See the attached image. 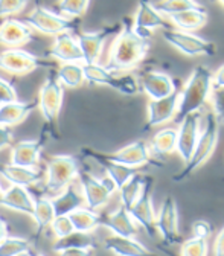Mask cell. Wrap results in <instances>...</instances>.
I'll use <instances>...</instances> for the list:
<instances>
[{"label":"cell","instance_id":"cell-51","mask_svg":"<svg viewBox=\"0 0 224 256\" xmlns=\"http://www.w3.org/2000/svg\"><path fill=\"white\" fill-rule=\"evenodd\" d=\"M2 196H4V189H2V186H0V200H2Z\"/></svg>","mask_w":224,"mask_h":256},{"label":"cell","instance_id":"cell-44","mask_svg":"<svg viewBox=\"0 0 224 256\" xmlns=\"http://www.w3.org/2000/svg\"><path fill=\"white\" fill-rule=\"evenodd\" d=\"M192 232H194V238L206 241L212 234V226H210V222L206 220H198L192 224Z\"/></svg>","mask_w":224,"mask_h":256},{"label":"cell","instance_id":"cell-27","mask_svg":"<svg viewBox=\"0 0 224 256\" xmlns=\"http://www.w3.org/2000/svg\"><path fill=\"white\" fill-rule=\"evenodd\" d=\"M0 174H2L11 184L16 186H32L37 184L42 180V172L38 170H30V168H23V166H16V165H4L0 168Z\"/></svg>","mask_w":224,"mask_h":256},{"label":"cell","instance_id":"cell-5","mask_svg":"<svg viewBox=\"0 0 224 256\" xmlns=\"http://www.w3.org/2000/svg\"><path fill=\"white\" fill-rule=\"evenodd\" d=\"M84 69V80L92 82V84H98V86H108L119 93L124 94H136L139 92V84L133 75H114L110 72L106 66L101 64H82Z\"/></svg>","mask_w":224,"mask_h":256},{"label":"cell","instance_id":"cell-13","mask_svg":"<svg viewBox=\"0 0 224 256\" xmlns=\"http://www.w3.org/2000/svg\"><path fill=\"white\" fill-rule=\"evenodd\" d=\"M78 178H80V188L87 209L96 212V209H100L108 203L113 194L102 184L100 178L93 177L88 172H80Z\"/></svg>","mask_w":224,"mask_h":256},{"label":"cell","instance_id":"cell-9","mask_svg":"<svg viewBox=\"0 0 224 256\" xmlns=\"http://www.w3.org/2000/svg\"><path fill=\"white\" fill-rule=\"evenodd\" d=\"M156 232L160 234L166 246H176L180 240L178 232V209L174 197L168 196L162 206H160L158 215L156 216Z\"/></svg>","mask_w":224,"mask_h":256},{"label":"cell","instance_id":"cell-11","mask_svg":"<svg viewBox=\"0 0 224 256\" xmlns=\"http://www.w3.org/2000/svg\"><path fill=\"white\" fill-rule=\"evenodd\" d=\"M40 66V60L23 49H6L0 52V69L12 75H28Z\"/></svg>","mask_w":224,"mask_h":256},{"label":"cell","instance_id":"cell-47","mask_svg":"<svg viewBox=\"0 0 224 256\" xmlns=\"http://www.w3.org/2000/svg\"><path fill=\"white\" fill-rule=\"evenodd\" d=\"M214 256H224V228L216 235V240L214 244Z\"/></svg>","mask_w":224,"mask_h":256},{"label":"cell","instance_id":"cell-35","mask_svg":"<svg viewBox=\"0 0 224 256\" xmlns=\"http://www.w3.org/2000/svg\"><path fill=\"white\" fill-rule=\"evenodd\" d=\"M151 5L160 16H166V17L172 16V14L183 12L186 10L202 6L197 2H188V0H170V2H156V4H151Z\"/></svg>","mask_w":224,"mask_h":256},{"label":"cell","instance_id":"cell-14","mask_svg":"<svg viewBox=\"0 0 224 256\" xmlns=\"http://www.w3.org/2000/svg\"><path fill=\"white\" fill-rule=\"evenodd\" d=\"M134 34L140 38L151 40L152 29L156 28H170L164 16H160L151 5V2H140L138 5V11L134 14V22L132 24Z\"/></svg>","mask_w":224,"mask_h":256},{"label":"cell","instance_id":"cell-40","mask_svg":"<svg viewBox=\"0 0 224 256\" xmlns=\"http://www.w3.org/2000/svg\"><path fill=\"white\" fill-rule=\"evenodd\" d=\"M87 246H92L90 244V238L88 235L86 234H72L70 236L64 238V240H58L54 246V250L58 253L60 250H64V248H69V247H87Z\"/></svg>","mask_w":224,"mask_h":256},{"label":"cell","instance_id":"cell-50","mask_svg":"<svg viewBox=\"0 0 224 256\" xmlns=\"http://www.w3.org/2000/svg\"><path fill=\"white\" fill-rule=\"evenodd\" d=\"M17 256H34V254H32V253L28 250V252H23V253H20V254H17Z\"/></svg>","mask_w":224,"mask_h":256},{"label":"cell","instance_id":"cell-19","mask_svg":"<svg viewBox=\"0 0 224 256\" xmlns=\"http://www.w3.org/2000/svg\"><path fill=\"white\" fill-rule=\"evenodd\" d=\"M114 29H102L96 32H84L78 36V44L82 54V62L84 64H96L100 61L104 42L112 34Z\"/></svg>","mask_w":224,"mask_h":256},{"label":"cell","instance_id":"cell-32","mask_svg":"<svg viewBox=\"0 0 224 256\" xmlns=\"http://www.w3.org/2000/svg\"><path fill=\"white\" fill-rule=\"evenodd\" d=\"M152 152L156 156H166L177 148V132L174 128H164L154 134L151 142Z\"/></svg>","mask_w":224,"mask_h":256},{"label":"cell","instance_id":"cell-6","mask_svg":"<svg viewBox=\"0 0 224 256\" xmlns=\"http://www.w3.org/2000/svg\"><path fill=\"white\" fill-rule=\"evenodd\" d=\"M162 36L166 43H170L171 46L177 48L178 50H182L183 54L190 55V56H196V55L212 56L216 52V48L214 43H210L198 36L190 34V32L166 28L162 30Z\"/></svg>","mask_w":224,"mask_h":256},{"label":"cell","instance_id":"cell-23","mask_svg":"<svg viewBox=\"0 0 224 256\" xmlns=\"http://www.w3.org/2000/svg\"><path fill=\"white\" fill-rule=\"evenodd\" d=\"M0 206H4L11 210L23 212L28 215H32L36 206V198L30 196V192L23 186L11 184L6 190H4Z\"/></svg>","mask_w":224,"mask_h":256},{"label":"cell","instance_id":"cell-29","mask_svg":"<svg viewBox=\"0 0 224 256\" xmlns=\"http://www.w3.org/2000/svg\"><path fill=\"white\" fill-rule=\"evenodd\" d=\"M68 216L72 222L75 232L76 234H86V235H88L90 232H93L96 228H98L101 224V218H102L98 212L90 210L87 208L75 209Z\"/></svg>","mask_w":224,"mask_h":256},{"label":"cell","instance_id":"cell-30","mask_svg":"<svg viewBox=\"0 0 224 256\" xmlns=\"http://www.w3.org/2000/svg\"><path fill=\"white\" fill-rule=\"evenodd\" d=\"M56 80L61 86L69 87V88H76L84 84V69L82 64L80 62H68L62 64L58 69Z\"/></svg>","mask_w":224,"mask_h":256},{"label":"cell","instance_id":"cell-37","mask_svg":"<svg viewBox=\"0 0 224 256\" xmlns=\"http://www.w3.org/2000/svg\"><path fill=\"white\" fill-rule=\"evenodd\" d=\"M56 6H58V11L64 16L81 17L88 10L90 4L86 2V0H68V2H60Z\"/></svg>","mask_w":224,"mask_h":256},{"label":"cell","instance_id":"cell-24","mask_svg":"<svg viewBox=\"0 0 224 256\" xmlns=\"http://www.w3.org/2000/svg\"><path fill=\"white\" fill-rule=\"evenodd\" d=\"M50 203H52V208L55 210V216L72 214L75 209H80L84 204V197H82L81 188L76 186L75 183H70L66 189L61 190L58 196L52 197Z\"/></svg>","mask_w":224,"mask_h":256},{"label":"cell","instance_id":"cell-3","mask_svg":"<svg viewBox=\"0 0 224 256\" xmlns=\"http://www.w3.org/2000/svg\"><path fill=\"white\" fill-rule=\"evenodd\" d=\"M78 162L74 156L55 154L49 158L46 168V184L44 190L49 196H58L78 177Z\"/></svg>","mask_w":224,"mask_h":256},{"label":"cell","instance_id":"cell-7","mask_svg":"<svg viewBox=\"0 0 224 256\" xmlns=\"http://www.w3.org/2000/svg\"><path fill=\"white\" fill-rule=\"evenodd\" d=\"M24 23L30 29H36L44 36H54V37L64 34V32H69L74 28L72 20L60 14H55L54 11L43 6H37L34 11H30Z\"/></svg>","mask_w":224,"mask_h":256},{"label":"cell","instance_id":"cell-2","mask_svg":"<svg viewBox=\"0 0 224 256\" xmlns=\"http://www.w3.org/2000/svg\"><path fill=\"white\" fill-rule=\"evenodd\" d=\"M212 92V74L206 66H197L192 70L188 82L178 96L177 122H182L186 116L197 113L209 100Z\"/></svg>","mask_w":224,"mask_h":256},{"label":"cell","instance_id":"cell-15","mask_svg":"<svg viewBox=\"0 0 224 256\" xmlns=\"http://www.w3.org/2000/svg\"><path fill=\"white\" fill-rule=\"evenodd\" d=\"M32 40V29L20 20L6 18L0 24V44L6 46L8 49H20L30 43Z\"/></svg>","mask_w":224,"mask_h":256},{"label":"cell","instance_id":"cell-36","mask_svg":"<svg viewBox=\"0 0 224 256\" xmlns=\"http://www.w3.org/2000/svg\"><path fill=\"white\" fill-rule=\"evenodd\" d=\"M29 250V241L18 236H6L0 242V256H17Z\"/></svg>","mask_w":224,"mask_h":256},{"label":"cell","instance_id":"cell-8","mask_svg":"<svg viewBox=\"0 0 224 256\" xmlns=\"http://www.w3.org/2000/svg\"><path fill=\"white\" fill-rule=\"evenodd\" d=\"M152 178L144 176V183H142V190L140 196L136 200V203L130 208V215L134 222L148 234L150 238H154L156 235V214H154V206H152Z\"/></svg>","mask_w":224,"mask_h":256},{"label":"cell","instance_id":"cell-42","mask_svg":"<svg viewBox=\"0 0 224 256\" xmlns=\"http://www.w3.org/2000/svg\"><path fill=\"white\" fill-rule=\"evenodd\" d=\"M28 2L23 0H2L0 2V18H6L12 14H18L26 8Z\"/></svg>","mask_w":224,"mask_h":256},{"label":"cell","instance_id":"cell-21","mask_svg":"<svg viewBox=\"0 0 224 256\" xmlns=\"http://www.w3.org/2000/svg\"><path fill=\"white\" fill-rule=\"evenodd\" d=\"M49 56L61 61L62 64H68V62L81 64L82 62V54H81L78 40L74 36H70L69 32H64V34H60L55 37Z\"/></svg>","mask_w":224,"mask_h":256},{"label":"cell","instance_id":"cell-22","mask_svg":"<svg viewBox=\"0 0 224 256\" xmlns=\"http://www.w3.org/2000/svg\"><path fill=\"white\" fill-rule=\"evenodd\" d=\"M101 224L110 229L114 236L134 238V235L138 234L136 222L124 206H119L114 212L108 214L106 218H101Z\"/></svg>","mask_w":224,"mask_h":256},{"label":"cell","instance_id":"cell-39","mask_svg":"<svg viewBox=\"0 0 224 256\" xmlns=\"http://www.w3.org/2000/svg\"><path fill=\"white\" fill-rule=\"evenodd\" d=\"M208 244L204 240L190 238L184 241L180 247V256H206Z\"/></svg>","mask_w":224,"mask_h":256},{"label":"cell","instance_id":"cell-31","mask_svg":"<svg viewBox=\"0 0 224 256\" xmlns=\"http://www.w3.org/2000/svg\"><path fill=\"white\" fill-rule=\"evenodd\" d=\"M98 162H100V164L102 165V168L107 171V177H110V178L113 180V183L116 184L118 190L136 174L134 170L126 168V166H124V165H120V164H116V162H112V160H108V158L104 157V156H98Z\"/></svg>","mask_w":224,"mask_h":256},{"label":"cell","instance_id":"cell-4","mask_svg":"<svg viewBox=\"0 0 224 256\" xmlns=\"http://www.w3.org/2000/svg\"><path fill=\"white\" fill-rule=\"evenodd\" d=\"M216 139H218V122L215 120V116L210 113H208L206 116V126L204 132L198 136L196 150L192 152L189 162L184 165L183 171L177 176H174V182H182L184 180L189 174L194 172L198 166H202L206 160L210 157V154L214 152L215 146H216Z\"/></svg>","mask_w":224,"mask_h":256},{"label":"cell","instance_id":"cell-53","mask_svg":"<svg viewBox=\"0 0 224 256\" xmlns=\"http://www.w3.org/2000/svg\"><path fill=\"white\" fill-rule=\"evenodd\" d=\"M0 106H2V102H0Z\"/></svg>","mask_w":224,"mask_h":256},{"label":"cell","instance_id":"cell-28","mask_svg":"<svg viewBox=\"0 0 224 256\" xmlns=\"http://www.w3.org/2000/svg\"><path fill=\"white\" fill-rule=\"evenodd\" d=\"M168 18L176 26H178L180 29H184V32H190V30H196L198 28H203L206 24L208 14H206V10L203 6H198V8L186 10V11L178 12V14L168 16Z\"/></svg>","mask_w":224,"mask_h":256},{"label":"cell","instance_id":"cell-16","mask_svg":"<svg viewBox=\"0 0 224 256\" xmlns=\"http://www.w3.org/2000/svg\"><path fill=\"white\" fill-rule=\"evenodd\" d=\"M108 160L116 164H120L126 168H138L150 162V148L144 140H136L130 145H125L124 148L114 151L110 156H106Z\"/></svg>","mask_w":224,"mask_h":256},{"label":"cell","instance_id":"cell-49","mask_svg":"<svg viewBox=\"0 0 224 256\" xmlns=\"http://www.w3.org/2000/svg\"><path fill=\"white\" fill-rule=\"evenodd\" d=\"M6 236H8V226H6V222L0 218V242H2Z\"/></svg>","mask_w":224,"mask_h":256},{"label":"cell","instance_id":"cell-10","mask_svg":"<svg viewBox=\"0 0 224 256\" xmlns=\"http://www.w3.org/2000/svg\"><path fill=\"white\" fill-rule=\"evenodd\" d=\"M62 96H64V90L62 86L58 82L56 76L46 78V81L40 88L38 100H37L38 108L46 122L52 124L58 119L62 106Z\"/></svg>","mask_w":224,"mask_h":256},{"label":"cell","instance_id":"cell-48","mask_svg":"<svg viewBox=\"0 0 224 256\" xmlns=\"http://www.w3.org/2000/svg\"><path fill=\"white\" fill-rule=\"evenodd\" d=\"M212 84H214V88L224 87V64L215 72V75H212Z\"/></svg>","mask_w":224,"mask_h":256},{"label":"cell","instance_id":"cell-12","mask_svg":"<svg viewBox=\"0 0 224 256\" xmlns=\"http://www.w3.org/2000/svg\"><path fill=\"white\" fill-rule=\"evenodd\" d=\"M198 120H200V112L186 116L180 122V130L177 132V148H176V151H178L184 165L189 162L192 152H194V150H196L198 136H200Z\"/></svg>","mask_w":224,"mask_h":256},{"label":"cell","instance_id":"cell-41","mask_svg":"<svg viewBox=\"0 0 224 256\" xmlns=\"http://www.w3.org/2000/svg\"><path fill=\"white\" fill-rule=\"evenodd\" d=\"M209 100L212 102V114L215 116V120L224 125V87L222 88H214L209 94Z\"/></svg>","mask_w":224,"mask_h":256},{"label":"cell","instance_id":"cell-34","mask_svg":"<svg viewBox=\"0 0 224 256\" xmlns=\"http://www.w3.org/2000/svg\"><path fill=\"white\" fill-rule=\"evenodd\" d=\"M142 183H144V176L136 172L130 180H128L120 189H119V194H120V206H124L126 210H130V208L136 203V200L140 196V190H142Z\"/></svg>","mask_w":224,"mask_h":256},{"label":"cell","instance_id":"cell-33","mask_svg":"<svg viewBox=\"0 0 224 256\" xmlns=\"http://www.w3.org/2000/svg\"><path fill=\"white\" fill-rule=\"evenodd\" d=\"M30 216L34 218L38 232H42L46 228H49L50 224H52V221L55 220V210L52 208L50 198H46V197L37 198L36 200V206H34V212H32Z\"/></svg>","mask_w":224,"mask_h":256},{"label":"cell","instance_id":"cell-43","mask_svg":"<svg viewBox=\"0 0 224 256\" xmlns=\"http://www.w3.org/2000/svg\"><path fill=\"white\" fill-rule=\"evenodd\" d=\"M16 101H17V92L12 87V84L4 78H0V102L8 104V102H16Z\"/></svg>","mask_w":224,"mask_h":256},{"label":"cell","instance_id":"cell-45","mask_svg":"<svg viewBox=\"0 0 224 256\" xmlns=\"http://www.w3.org/2000/svg\"><path fill=\"white\" fill-rule=\"evenodd\" d=\"M94 250L92 246L87 247H69L58 252V256H93Z\"/></svg>","mask_w":224,"mask_h":256},{"label":"cell","instance_id":"cell-38","mask_svg":"<svg viewBox=\"0 0 224 256\" xmlns=\"http://www.w3.org/2000/svg\"><path fill=\"white\" fill-rule=\"evenodd\" d=\"M50 229H52L56 241L58 240H64V238L70 236L72 234H75V229H74V226H72V222H70L68 215L55 216V220L50 224Z\"/></svg>","mask_w":224,"mask_h":256},{"label":"cell","instance_id":"cell-17","mask_svg":"<svg viewBox=\"0 0 224 256\" xmlns=\"http://www.w3.org/2000/svg\"><path fill=\"white\" fill-rule=\"evenodd\" d=\"M178 96L180 92L176 88L168 98L158 100V101H148L146 104V112H148V124L146 128L160 125L164 122H168L174 118V114L177 113V106H178Z\"/></svg>","mask_w":224,"mask_h":256},{"label":"cell","instance_id":"cell-20","mask_svg":"<svg viewBox=\"0 0 224 256\" xmlns=\"http://www.w3.org/2000/svg\"><path fill=\"white\" fill-rule=\"evenodd\" d=\"M43 142L42 140H22L11 148V165L37 170L40 165Z\"/></svg>","mask_w":224,"mask_h":256},{"label":"cell","instance_id":"cell-18","mask_svg":"<svg viewBox=\"0 0 224 256\" xmlns=\"http://www.w3.org/2000/svg\"><path fill=\"white\" fill-rule=\"evenodd\" d=\"M140 87L152 101L168 98L177 88L174 80L162 72H146L140 76Z\"/></svg>","mask_w":224,"mask_h":256},{"label":"cell","instance_id":"cell-52","mask_svg":"<svg viewBox=\"0 0 224 256\" xmlns=\"http://www.w3.org/2000/svg\"><path fill=\"white\" fill-rule=\"evenodd\" d=\"M34 256H44V254H42V253H37V254H34Z\"/></svg>","mask_w":224,"mask_h":256},{"label":"cell","instance_id":"cell-25","mask_svg":"<svg viewBox=\"0 0 224 256\" xmlns=\"http://www.w3.org/2000/svg\"><path fill=\"white\" fill-rule=\"evenodd\" d=\"M36 107H38V101L32 100V101H16V102H8L0 106V126H16L22 124Z\"/></svg>","mask_w":224,"mask_h":256},{"label":"cell","instance_id":"cell-1","mask_svg":"<svg viewBox=\"0 0 224 256\" xmlns=\"http://www.w3.org/2000/svg\"><path fill=\"white\" fill-rule=\"evenodd\" d=\"M148 49H150V40L136 36L132 24L128 23V20H125L120 32L110 48L106 68L110 72L134 69L145 58Z\"/></svg>","mask_w":224,"mask_h":256},{"label":"cell","instance_id":"cell-46","mask_svg":"<svg viewBox=\"0 0 224 256\" xmlns=\"http://www.w3.org/2000/svg\"><path fill=\"white\" fill-rule=\"evenodd\" d=\"M12 144V133L10 128L0 126V150H5Z\"/></svg>","mask_w":224,"mask_h":256},{"label":"cell","instance_id":"cell-26","mask_svg":"<svg viewBox=\"0 0 224 256\" xmlns=\"http://www.w3.org/2000/svg\"><path fill=\"white\" fill-rule=\"evenodd\" d=\"M106 248L113 252L118 256H156L150 252L142 242L134 238H122V236H110L104 242Z\"/></svg>","mask_w":224,"mask_h":256}]
</instances>
